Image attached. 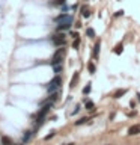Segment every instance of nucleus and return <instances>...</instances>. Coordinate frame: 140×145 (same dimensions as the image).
<instances>
[{
    "mask_svg": "<svg viewBox=\"0 0 140 145\" xmlns=\"http://www.w3.org/2000/svg\"><path fill=\"white\" fill-rule=\"evenodd\" d=\"M53 44H54L56 47H63V45L66 44V35L62 33V32L56 33V35L53 36Z\"/></svg>",
    "mask_w": 140,
    "mask_h": 145,
    "instance_id": "nucleus-4",
    "label": "nucleus"
},
{
    "mask_svg": "<svg viewBox=\"0 0 140 145\" xmlns=\"http://www.w3.org/2000/svg\"><path fill=\"white\" fill-rule=\"evenodd\" d=\"M89 92H91V85H86L85 89H83V94H85V95H87Z\"/></svg>",
    "mask_w": 140,
    "mask_h": 145,
    "instance_id": "nucleus-18",
    "label": "nucleus"
},
{
    "mask_svg": "<svg viewBox=\"0 0 140 145\" xmlns=\"http://www.w3.org/2000/svg\"><path fill=\"white\" fill-rule=\"evenodd\" d=\"M86 35L89 36V38H93V36H95V30H93V29H91V27H89V29L86 30Z\"/></svg>",
    "mask_w": 140,
    "mask_h": 145,
    "instance_id": "nucleus-13",
    "label": "nucleus"
},
{
    "mask_svg": "<svg viewBox=\"0 0 140 145\" xmlns=\"http://www.w3.org/2000/svg\"><path fill=\"white\" fill-rule=\"evenodd\" d=\"M62 68H63L62 64H56V65H53V71H54L56 74H59V72L62 71Z\"/></svg>",
    "mask_w": 140,
    "mask_h": 145,
    "instance_id": "nucleus-10",
    "label": "nucleus"
},
{
    "mask_svg": "<svg viewBox=\"0 0 140 145\" xmlns=\"http://www.w3.org/2000/svg\"><path fill=\"white\" fill-rule=\"evenodd\" d=\"M12 145H23V144H12Z\"/></svg>",
    "mask_w": 140,
    "mask_h": 145,
    "instance_id": "nucleus-26",
    "label": "nucleus"
},
{
    "mask_svg": "<svg viewBox=\"0 0 140 145\" xmlns=\"http://www.w3.org/2000/svg\"><path fill=\"white\" fill-rule=\"evenodd\" d=\"M66 145H74V144H66Z\"/></svg>",
    "mask_w": 140,
    "mask_h": 145,
    "instance_id": "nucleus-27",
    "label": "nucleus"
},
{
    "mask_svg": "<svg viewBox=\"0 0 140 145\" xmlns=\"http://www.w3.org/2000/svg\"><path fill=\"white\" fill-rule=\"evenodd\" d=\"M140 133V124H134L128 128V134L130 136H134V134H139Z\"/></svg>",
    "mask_w": 140,
    "mask_h": 145,
    "instance_id": "nucleus-6",
    "label": "nucleus"
},
{
    "mask_svg": "<svg viewBox=\"0 0 140 145\" xmlns=\"http://www.w3.org/2000/svg\"><path fill=\"white\" fill-rule=\"evenodd\" d=\"M65 53H66V50H65L63 47L57 48V50H56V53L53 54L51 65H56V64H63V58H65Z\"/></svg>",
    "mask_w": 140,
    "mask_h": 145,
    "instance_id": "nucleus-2",
    "label": "nucleus"
},
{
    "mask_svg": "<svg viewBox=\"0 0 140 145\" xmlns=\"http://www.w3.org/2000/svg\"><path fill=\"white\" fill-rule=\"evenodd\" d=\"M115 53H117V54H121L122 53V44H119L117 47H115V50H113Z\"/></svg>",
    "mask_w": 140,
    "mask_h": 145,
    "instance_id": "nucleus-17",
    "label": "nucleus"
},
{
    "mask_svg": "<svg viewBox=\"0 0 140 145\" xmlns=\"http://www.w3.org/2000/svg\"><path fill=\"white\" fill-rule=\"evenodd\" d=\"M99 47H101V41H97L95 42V47H93V58L97 59L98 54H99Z\"/></svg>",
    "mask_w": 140,
    "mask_h": 145,
    "instance_id": "nucleus-8",
    "label": "nucleus"
},
{
    "mask_svg": "<svg viewBox=\"0 0 140 145\" xmlns=\"http://www.w3.org/2000/svg\"><path fill=\"white\" fill-rule=\"evenodd\" d=\"M86 109H87V110H92V109H95V104L92 101H86Z\"/></svg>",
    "mask_w": 140,
    "mask_h": 145,
    "instance_id": "nucleus-15",
    "label": "nucleus"
},
{
    "mask_svg": "<svg viewBox=\"0 0 140 145\" xmlns=\"http://www.w3.org/2000/svg\"><path fill=\"white\" fill-rule=\"evenodd\" d=\"M51 107H53V104H42V109L36 113V118H35V124H36V127H39L44 122L45 116L48 115V112H50V109Z\"/></svg>",
    "mask_w": 140,
    "mask_h": 145,
    "instance_id": "nucleus-1",
    "label": "nucleus"
},
{
    "mask_svg": "<svg viewBox=\"0 0 140 145\" xmlns=\"http://www.w3.org/2000/svg\"><path fill=\"white\" fill-rule=\"evenodd\" d=\"M86 121H87V118H81L80 121H75V126H80V124H85Z\"/></svg>",
    "mask_w": 140,
    "mask_h": 145,
    "instance_id": "nucleus-21",
    "label": "nucleus"
},
{
    "mask_svg": "<svg viewBox=\"0 0 140 145\" xmlns=\"http://www.w3.org/2000/svg\"><path fill=\"white\" fill-rule=\"evenodd\" d=\"M79 109H80V106H75V109H74V112H72V113L75 115V113H77V112H79Z\"/></svg>",
    "mask_w": 140,
    "mask_h": 145,
    "instance_id": "nucleus-24",
    "label": "nucleus"
},
{
    "mask_svg": "<svg viewBox=\"0 0 140 145\" xmlns=\"http://www.w3.org/2000/svg\"><path fill=\"white\" fill-rule=\"evenodd\" d=\"M79 44H80V41H79V38H75V41L72 42V48H79Z\"/></svg>",
    "mask_w": 140,
    "mask_h": 145,
    "instance_id": "nucleus-22",
    "label": "nucleus"
},
{
    "mask_svg": "<svg viewBox=\"0 0 140 145\" xmlns=\"http://www.w3.org/2000/svg\"><path fill=\"white\" fill-rule=\"evenodd\" d=\"M2 145H12V141H11V138L3 136V138H2Z\"/></svg>",
    "mask_w": 140,
    "mask_h": 145,
    "instance_id": "nucleus-9",
    "label": "nucleus"
},
{
    "mask_svg": "<svg viewBox=\"0 0 140 145\" xmlns=\"http://www.w3.org/2000/svg\"><path fill=\"white\" fill-rule=\"evenodd\" d=\"M122 12H124V11H117V12L115 14V17H121V15H122Z\"/></svg>",
    "mask_w": 140,
    "mask_h": 145,
    "instance_id": "nucleus-23",
    "label": "nucleus"
},
{
    "mask_svg": "<svg viewBox=\"0 0 140 145\" xmlns=\"http://www.w3.org/2000/svg\"><path fill=\"white\" fill-rule=\"evenodd\" d=\"M125 92H127V89H119L117 92H115V98H121Z\"/></svg>",
    "mask_w": 140,
    "mask_h": 145,
    "instance_id": "nucleus-12",
    "label": "nucleus"
},
{
    "mask_svg": "<svg viewBox=\"0 0 140 145\" xmlns=\"http://www.w3.org/2000/svg\"><path fill=\"white\" fill-rule=\"evenodd\" d=\"M83 17L85 18H87V17H91V11H89V9H87V8H83Z\"/></svg>",
    "mask_w": 140,
    "mask_h": 145,
    "instance_id": "nucleus-14",
    "label": "nucleus"
},
{
    "mask_svg": "<svg viewBox=\"0 0 140 145\" xmlns=\"http://www.w3.org/2000/svg\"><path fill=\"white\" fill-rule=\"evenodd\" d=\"M32 136V132L30 130H27V132L24 133V142H27V141H29V138H30Z\"/></svg>",
    "mask_w": 140,
    "mask_h": 145,
    "instance_id": "nucleus-16",
    "label": "nucleus"
},
{
    "mask_svg": "<svg viewBox=\"0 0 140 145\" xmlns=\"http://www.w3.org/2000/svg\"><path fill=\"white\" fill-rule=\"evenodd\" d=\"M60 85H62V79L59 77V76H56L51 82H50L48 85H47V92L48 94H53V92H56V91L60 88Z\"/></svg>",
    "mask_w": 140,
    "mask_h": 145,
    "instance_id": "nucleus-3",
    "label": "nucleus"
},
{
    "mask_svg": "<svg viewBox=\"0 0 140 145\" xmlns=\"http://www.w3.org/2000/svg\"><path fill=\"white\" fill-rule=\"evenodd\" d=\"M137 98H139V101H140V94H137Z\"/></svg>",
    "mask_w": 140,
    "mask_h": 145,
    "instance_id": "nucleus-25",
    "label": "nucleus"
},
{
    "mask_svg": "<svg viewBox=\"0 0 140 145\" xmlns=\"http://www.w3.org/2000/svg\"><path fill=\"white\" fill-rule=\"evenodd\" d=\"M74 18L72 15H69V14H60V15H57V17H54V23H72Z\"/></svg>",
    "mask_w": 140,
    "mask_h": 145,
    "instance_id": "nucleus-5",
    "label": "nucleus"
},
{
    "mask_svg": "<svg viewBox=\"0 0 140 145\" xmlns=\"http://www.w3.org/2000/svg\"><path fill=\"white\" fill-rule=\"evenodd\" d=\"M65 3H66V0H53L51 2L53 6H60V5H65Z\"/></svg>",
    "mask_w": 140,
    "mask_h": 145,
    "instance_id": "nucleus-11",
    "label": "nucleus"
},
{
    "mask_svg": "<svg viewBox=\"0 0 140 145\" xmlns=\"http://www.w3.org/2000/svg\"><path fill=\"white\" fill-rule=\"evenodd\" d=\"M77 77H79V72H75V74H74L72 80H71V86H75V82H77Z\"/></svg>",
    "mask_w": 140,
    "mask_h": 145,
    "instance_id": "nucleus-19",
    "label": "nucleus"
},
{
    "mask_svg": "<svg viewBox=\"0 0 140 145\" xmlns=\"http://www.w3.org/2000/svg\"><path fill=\"white\" fill-rule=\"evenodd\" d=\"M72 23H57V32H65L71 27Z\"/></svg>",
    "mask_w": 140,
    "mask_h": 145,
    "instance_id": "nucleus-7",
    "label": "nucleus"
},
{
    "mask_svg": "<svg viewBox=\"0 0 140 145\" xmlns=\"http://www.w3.org/2000/svg\"><path fill=\"white\" fill-rule=\"evenodd\" d=\"M87 70H89V71H91V72H95V65H93V64H92V62H91V64L87 65Z\"/></svg>",
    "mask_w": 140,
    "mask_h": 145,
    "instance_id": "nucleus-20",
    "label": "nucleus"
}]
</instances>
